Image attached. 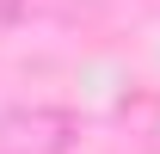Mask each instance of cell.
<instances>
[{
    "label": "cell",
    "mask_w": 160,
    "mask_h": 154,
    "mask_svg": "<svg viewBox=\"0 0 160 154\" xmlns=\"http://www.w3.org/2000/svg\"><path fill=\"white\" fill-rule=\"evenodd\" d=\"M74 130V111L62 105H19L0 117V154H68Z\"/></svg>",
    "instance_id": "cell-1"
},
{
    "label": "cell",
    "mask_w": 160,
    "mask_h": 154,
    "mask_svg": "<svg viewBox=\"0 0 160 154\" xmlns=\"http://www.w3.org/2000/svg\"><path fill=\"white\" fill-rule=\"evenodd\" d=\"M25 6H31V0H0V19H19Z\"/></svg>",
    "instance_id": "cell-2"
}]
</instances>
